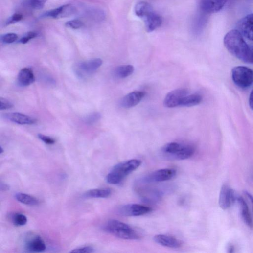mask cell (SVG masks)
<instances>
[{
    "instance_id": "14",
    "label": "cell",
    "mask_w": 253,
    "mask_h": 253,
    "mask_svg": "<svg viewBox=\"0 0 253 253\" xmlns=\"http://www.w3.org/2000/svg\"><path fill=\"white\" fill-rule=\"evenodd\" d=\"M145 96V92L136 91L125 95L121 101V106L130 109L138 105Z\"/></svg>"
},
{
    "instance_id": "29",
    "label": "cell",
    "mask_w": 253,
    "mask_h": 253,
    "mask_svg": "<svg viewBox=\"0 0 253 253\" xmlns=\"http://www.w3.org/2000/svg\"><path fill=\"white\" fill-rule=\"evenodd\" d=\"M1 41L6 44H11L17 41L18 36L15 33H7L1 36Z\"/></svg>"
},
{
    "instance_id": "36",
    "label": "cell",
    "mask_w": 253,
    "mask_h": 253,
    "mask_svg": "<svg viewBox=\"0 0 253 253\" xmlns=\"http://www.w3.org/2000/svg\"><path fill=\"white\" fill-rule=\"evenodd\" d=\"M10 188V186L6 184L1 183V184H0V189H1V191H7L9 190Z\"/></svg>"
},
{
    "instance_id": "12",
    "label": "cell",
    "mask_w": 253,
    "mask_h": 253,
    "mask_svg": "<svg viewBox=\"0 0 253 253\" xmlns=\"http://www.w3.org/2000/svg\"><path fill=\"white\" fill-rule=\"evenodd\" d=\"M237 27L244 37L253 41V13L242 18L238 22Z\"/></svg>"
},
{
    "instance_id": "23",
    "label": "cell",
    "mask_w": 253,
    "mask_h": 253,
    "mask_svg": "<svg viewBox=\"0 0 253 253\" xmlns=\"http://www.w3.org/2000/svg\"><path fill=\"white\" fill-rule=\"evenodd\" d=\"M134 70V67L132 65H124L117 67L115 71V74L117 78L123 79L131 75Z\"/></svg>"
},
{
    "instance_id": "9",
    "label": "cell",
    "mask_w": 253,
    "mask_h": 253,
    "mask_svg": "<svg viewBox=\"0 0 253 253\" xmlns=\"http://www.w3.org/2000/svg\"><path fill=\"white\" fill-rule=\"evenodd\" d=\"M185 89H179L169 92L164 100V105L168 108H174L180 106L182 99L188 94Z\"/></svg>"
},
{
    "instance_id": "30",
    "label": "cell",
    "mask_w": 253,
    "mask_h": 253,
    "mask_svg": "<svg viewBox=\"0 0 253 253\" xmlns=\"http://www.w3.org/2000/svg\"><path fill=\"white\" fill-rule=\"evenodd\" d=\"M84 25L83 22L78 20H73L69 21L66 23V26L69 28L73 29H78Z\"/></svg>"
},
{
    "instance_id": "25",
    "label": "cell",
    "mask_w": 253,
    "mask_h": 253,
    "mask_svg": "<svg viewBox=\"0 0 253 253\" xmlns=\"http://www.w3.org/2000/svg\"><path fill=\"white\" fill-rule=\"evenodd\" d=\"M47 0H23L22 5L23 7L33 9H41Z\"/></svg>"
},
{
    "instance_id": "16",
    "label": "cell",
    "mask_w": 253,
    "mask_h": 253,
    "mask_svg": "<svg viewBox=\"0 0 253 253\" xmlns=\"http://www.w3.org/2000/svg\"><path fill=\"white\" fill-rule=\"evenodd\" d=\"M4 116L11 122L19 125H32L36 121L35 119L20 113L7 114Z\"/></svg>"
},
{
    "instance_id": "26",
    "label": "cell",
    "mask_w": 253,
    "mask_h": 253,
    "mask_svg": "<svg viewBox=\"0 0 253 253\" xmlns=\"http://www.w3.org/2000/svg\"><path fill=\"white\" fill-rule=\"evenodd\" d=\"M205 19L204 15H199L195 19L193 26V32L195 34L199 33L205 25Z\"/></svg>"
},
{
    "instance_id": "18",
    "label": "cell",
    "mask_w": 253,
    "mask_h": 253,
    "mask_svg": "<svg viewBox=\"0 0 253 253\" xmlns=\"http://www.w3.org/2000/svg\"><path fill=\"white\" fill-rule=\"evenodd\" d=\"M19 83L23 86H27L33 83L35 80L32 69L29 68L22 69L18 75Z\"/></svg>"
},
{
    "instance_id": "33",
    "label": "cell",
    "mask_w": 253,
    "mask_h": 253,
    "mask_svg": "<svg viewBox=\"0 0 253 253\" xmlns=\"http://www.w3.org/2000/svg\"><path fill=\"white\" fill-rule=\"evenodd\" d=\"M23 18V16L22 15L20 14H15L8 19L6 23V25H9L15 24V23L21 21Z\"/></svg>"
},
{
    "instance_id": "13",
    "label": "cell",
    "mask_w": 253,
    "mask_h": 253,
    "mask_svg": "<svg viewBox=\"0 0 253 253\" xmlns=\"http://www.w3.org/2000/svg\"><path fill=\"white\" fill-rule=\"evenodd\" d=\"M142 19L144 22L146 30L149 32H153L160 27L163 23L162 17L154 10L149 12Z\"/></svg>"
},
{
    "instance_id": "11",
    "label": "cell",
    "mask_w": 253,
    "mask_h": 253,
    "mask_svg": "<svg viewBox=\"0 0 253 253\" xmlns=\"http://www.w3.org/2000/svg\"><path fill=\"white\" fill-rule=\"evenodd\" d=\"M235 199L234 190L228 185H223L219 196V203L220 207L223 210L228 209L234 203Z\"/></svg>"
},
{
    "instance_id": "7",
    "label": "cell",
    "mask_w": 253,
    "mask_h": 253,
    "mask_svg": "<svg viewBox=\"0 0 253 253\" xmlns=\"http://www.w3.org/2000/svg\"><path fill=\"white\" fill-rule=\"evenodd\" d=\"M176 175V171L174 169H162L146 176L141 181L144 183L163 182L171 180Z\"/></svg>"
},
{
    "instance_id": "5",
    "label": "cell",
    "mask_w": 253,
    "mask_h": 253,
    "mask_svg": "<svg viewBox=\"0 0 253 253\" xmlns=\"http://www.w3.org/2000/svg\"><path fill=\"white\" fill-rule=\"evenodd\" d=\"M234 83L241 88H246L253 83V70L245 67H237L232 71Z\"/></svg>"
},
{
    "instance_id": "22",
    "label": "cell",
    "mask_w": 253,
    "mask_h": 253,
    "mask_svg": "<svg viewBox=\"0 0 253 253\" xmlns=\"http://www.w3.org/2000/svg\"><path fill=\"white\" fill-rule=\"evenodd\" d=\"M15 198L21 203L27 206H35L38 205L39 203V201L37 198L24 193H16Z\"/></svg>"
},
{
    "instance_id": "40",
    "label": "cell",
    "mask_w": 253,
    "mask_h": 253,
    "mask_svg": "<svg viewBox=\"0 0 253 253\" xmlns=\"http://www.w3.org/2000/svg\"><path fill=\"white\" fill-rule=\"evenodd\" d=\"M4 152V149L2 147V146L0 147V154H3Z\"/></svg>"
},
{
    "instance_id": "15",
    "label": "cell",
    "mask_w": 253,
    "mask_h": 253,
    "mask_svg": "<svg viewBox=\"0 0 253 253\" xmlns=\"http://www.w3.org/2000/svg\"><path fill=\"white\" fill-rule=\"evenodd\" d=\"M154 240L161 245L173 249L180 248L183 245L182 242L179 239L167 235H157L154 237Z\"/></svg>"
},
{
    "instance_id": "39",
    "label": "cell",
    "mask_w": 253,
    "mask_h": 253,
    "mask_svg": "<svg viewBox=\"0 0 253 253\" xmlns=\"http://www.w3.org/2000/svg\"><path fill=\"white\" fill-rule=\"evenodd\" d=\"M244 193L247 196L248 199H250L253 207V196L247 191H244Z\"/></svg>"
},
{
    "instance_id": "6",
    "label": "cell",
    "mask_w": 253,
    "mask_h": 253,
    "mask_svg": "<svg viewBox=\"0 0 253 253\" xmlns=\"http://www.w3.org/2000/svg\"><path fill=\"white\" fill-rule=\"evenodd\" d=\"M102 64L103 61L100 59L80 63L75 66V73L80 78H86L95 73Z\"/></svg>"
},
{
    "instance_id": "10",
    "label": "cell",
    "mask_w": 253,
    "mask_h": 253,
    "mask_svg": "<svg viewBox=\"0 0 253 253\" xmlns=\"http://www.w3.org/2000/svg\"><path fill=\"white\" fill-rule=\"evenodd\" d=\"M229 0H200V8L202 12L212 14L220 11Z\"/></svg>"
},
{
    "instance_id": "19",
    "label": "cell",
    "mask_w": 253,
    "mask_h": 253,
    "mask_svg": "<svg viewBox=\"0 0 253 253\" xmlns=\"http://www.w3.org/2000/svg\"><path fill=\"white\" fill-rule=\"evenodd\" d=\"M241 218L245 224L249 227H253V222L246 202L241 197L237 198Z\"/></svg>"
},
{
    "instance_id": "35",
    "label": "cell",
    "mask_w": 253,
    "mask_h": 253,
    "mask_svg": "<svg viewBox=\"0 0 253 253\" xmlns=\"http://www.w3.org/2000/svg\"><path fill=\"white\" fill-rule=\"evenodd\" d=\"M38 138L40 139H41L42 141L47 144H53L55 143V140L52 138H50L49 136H47L42 134H39Z\"/></svg>"
},
{
    "instance_id": "32",
    "label": "cell",
    "mask_w": 253,
    "mask_h": 253,
    "mask_svg": "<svg viewBox=\"0 0 253 253\" xmlns=\"http://www.w3.org/2000/svg\"><path fill=\"white\" fill-rule=\"evenodd\" d=\"M37 36V33L33 31H30L26 33L23 37L19 41V42L22 44H26L31 39H32Z\"/></svg>"
},
{
    "instance_id": "24",
    "label": "cell",
    "mask_w": 253,
    "mask_h": 253,
    "mask_svg": "<svg viewBox=\"0 0 253 253\" xmlns=\"http://www.w3.org/2000/svg\"><path fill=\"white\" fill-rule=\"evenodd\" d=\"M152 10H153V7L145 2H140L137 3L135 7L136 15L141 19Z\"/></svg>"
},
{
    "instance_id": "37",
    "label": "cell",
    "mask_w": 253,
    "mask_h": 253,
    "mask_svg": "<svg viewBox=\"0 0 253 253\" xmlns=\"http://www.w3.org/2000/svg\"><path fill=\"white\" fill-rule=\"evenodd\" d=\"M249 103L251 109L253 110V90L250 93Z\"/></svg>"
},
{
    "instance_id": "17",
    "label": "cell",
    "mask_w": 253,
    "mask_h": 253,
    "mask_svg": "<svg viewBox=\"0 0 253 253\" xmlns=\"http://www.w3.org/2000/svg\"><path fill=\"white\" fill-rule=\"evenodd\" d=\"M25 247L26 250L30 252H42L46 249L45 243L39 236L28 239L25 243Z\"/></svg>"
},
{
    "instance_id": "34",
    "label": "cell",
    "mask_w": 253,
    "mask_h": 253,
    "mask_svg": "<svg viewBox=\"0 0 253 253\" xmlns=\"http://www.w3.org/2000/svg\"><path fill=\"white\" fill-rule=\"evenodd\" d=\"M94 251V249L91 246H86L73 249L70 253H90Z\"/></svg>"
},
{
    "instance_id": "31",
    "label": "cell",
    "mask_w": 253,
    "mask_h": 253,
    "mask_svg": "<svg viewBox=\"0 0 253 253\" xmlns=\"http://www.w3.org/2000/svg\"><path fill=\"white\" fill-rule=\"evenodd\" d=\"M14 105L6 98H0V110H6L13 108Z\"/></svg>"
},
{
    "instance_id": "27",
    "label": "cell",
    "mask_w": 253,
    "mask_h": 253,
    "mask_svg": "<svg viewBox=\"0 0 253 253\" xmlns=\"http://www.w3.org/2000/svg\"><path fill=\"white\" fill-rule=\"evenodd\" d=\"M11 219L14 225L16 226H23L25 225L27 222V217L22 214H14Z\"/></svg>"
},
{
    "instance_id": "8",
    "label": "cell",
    "mask_w": 253,
    "mask_h": 253,
    "mask_svg": "<svg viewBox=\"0 0 253 253\" xmlns=\"http://www.w3.org/2000/svg\"><path fill=\"white\" fill-rule=\"evenodd\" d=\"M152 211L149 207L138 205L129 204L120 207L118 213L122 216L138 217L148 214Z\"/></svg>"
},
{
    "instance_id": "4",
    "label": "cell",
    "mask_w": 253,
    "mask_h": 253,
    "mask_svg": "<svg viewBox=\"0 0 253 253\" xmlns=\"http://www.w3.org/2000/svg\"><path fill=\"white\" fill-rule=\"evenodd\" d=\"M163 155L168 159L185 160L192 157L195 151L190 144H182L173 142L166 144L162 149Z\"/></svg>"
},
{
    "instance_id": "3",
    "label": "cell",
    "mask_w": 253,
    "mask_h": 253,
    "mask_svg": "<svg viewBox=\"0 0 253 253\" xmlns=\"http://www.w3.org/2000/svg\"><path fill=\"white\" fill-rule=\"evenodd\" d=\"M105 230L110 234L121 239L138 240L139 233L130 226L116 220L109 221L105 226Z\"/></svg>"
},
{
    "instance_id": "1",
    "label": "cell",
    "mask_w": 253,
    "mask_h": 253,
    "mask_svg": "<svg viewBox=\"0 0 253 253\" xmlns=\"http://www.w3.org/2000/svg\"><path fill=\"white\" fill-rule=\"evenodd\" d=\"M224 45L229 52L244 63H248L252 46L245 41L238 30H232L225 36Z\"/></svg>"
},
{
    "instance_id": "38",
    "label": "cell",
    "mask_w": 253,
    "mask_h": 253,
    "mask_svg": "<svg viewBox=\"0 0 253 253\" xmlns=\"http://www.w3.org/2000/svg\"><path fill=\"white\" fill-rule=\"evenodd\" d=\"M248 64H253V46H252L251 52L250 55Z\"/></svg>"
},
{
    "instance_id": "28",
    "label": "cell",
    "mask_w": 253,
    "mask_h": 253,
    "mask_svg": "<svg viewBox=\"0 0 253 253\" xmlns=\"http://www.w3.org/2000/svg\"><path fill=\"white\" fill-rule=\"evenodd\" d=\"M102 118V115L99 113L94 112L91 113L84 118L85 123L89 125H92L97 122Z\"/></svg>"
},
{
    "instance_id": "2",
    "label": "cell",
    "mask_w": 253,
    "mask_h": 253,
    "mask_svg": "<svg viewBox=\"0 0 253 253\" xmlns=\"http://www.w3.org/2000/svg\"><path fill=\"white\" fill-rule=\"evenodd\" d=\"M141 163V161L135 159L116 165L108 174L107 182L114 185L120 184L126 177L139 168Z\"/></svg>"
},
{
    "instance_id": "20",
    "label": "cell",
    "mask_w": 253,
    "mask_h": 253,
    "mask_svg": "<svg viewBox=\"0 0 253 253\" xmlns=\"http://www.w3.org/2000/svg\"><path fill=\"white\" fill-rule=\"evenodd\" d=\"M112 194L110 188H100L91 189L84 194V197L86 198H102L109 197Z\"/></svg>"
},
{
    "instance_id": "21",
    "label": "cell",
    "mask_w": 253,
    "mask_h": 253,
    "mask_svg": "<svg viewBox=\"0 0 253 253\" xmlns=\"http://www.w3.org/2000/svg\"><path fill=\"white\" fill-rule=\"evenodd\" d=\"M202 100V97L199 94H187L182 99L180 106L185 107L195 106L200 104Z\"/></svg>"
}]
</instances>
